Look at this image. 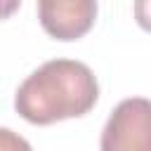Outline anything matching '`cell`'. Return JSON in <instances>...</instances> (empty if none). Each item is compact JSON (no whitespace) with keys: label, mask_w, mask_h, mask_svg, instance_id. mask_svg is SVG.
I'll return each instance as SVG.
<instances>
[{"label":"cell","mask_w":151,"mask_h":151,"mask_svg":"<svg viewBox=\"0 0 151 151\" xmlns=\"http://www.w3.org/2000/svg\"><path fill=\"white\" fill-rule=\"evenodd\" d=\"M134 21L139 28L151 33V0H134Z\"/></svg>","instance_id":"5"},{"label":"cell","mask_w":151,"mask_h":151,"mask_svg":"<svg viewBox=\"0 0 151 151\" xmlns=\"http://www.w3.org/2000/svg\"><path fill=\"white\" fill-rule=\"evenodd\" d=\"M101 151H151V99L127 97L111 111Z\"/></svg>","instance_id":"2"},{"label":"cell","mask_w":151,"mask_h":151,"mask_svg":"<svg viewBox=\"0 0 151 151\" xmlns=\"http://www.w3.org/2000/svg\"><path fill=\"white\" fill-rule=\"evenodd\" d=\"M21 0H0V21L2 19H9L17 9H19Z\"/></svg>","instance_id":"6"},{"label":"cell","mask_w":151,"mask_h":151,"mask_svg":"<svg viewBox=\"0 0 151 151\" xmlns=\"http://www.w3.org/2000/svg\"><path fill=\"white\" fill-rule=\"evenodd\" d=\"M0 151H33V149L19 132L9 127H0Z\"/></svg>","instance_id":"4"},{"label":"cell","mask_w":151,"mask_h":151,"mask_svg":"<svg viewBox=\"0 0 151 151\" xmlns=\"http://www.w3.org/2000/svg\"><path fill=\"white\" fill-rule=\"evenodd\" d=\"M42 31L54 40L83 38L97 19V0H38Z\"/></svg>","instance_id":"3"},{"label":"cell","mask_w":151,"mask_h":151,"mask_svg":"<svg viewBox=\"0 0 151 151\" xmlns=\"http://www.w3.org/2000/svg\"><path fill=\"white\" fill-rule=\"evenodd\" d=\"M99 99L92 68L76 59H52L35 68L17 90L14 109L33 125L80 118Z\"/></svg>","instance_id":"1"}]
</instances>
